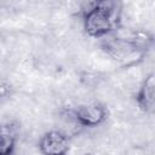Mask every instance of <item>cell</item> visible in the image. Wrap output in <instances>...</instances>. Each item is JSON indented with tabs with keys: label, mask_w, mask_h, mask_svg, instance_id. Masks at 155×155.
<instances>
[{
	"label": "cell",
	"mask_w": 155,
	"mask_h": 155,
	"mask_svg": "<svg viewBox=\"0 0 155 155\" xmlns=\"http://www.w3.org/2000/svg\"><path fill=\"white\" fill-rule=\"evenodd\" d=\"M101 47L113 61L126 68L139 64L147 54L130 38L119 36L116 34L103 38Z\"/></svg>",
	"instance_id": "7a4b0ae2"
},
{
	"label": "cell",
	"mask_w": 155,
	"mask_h": 155,
	"mask_svg": "<svg viewBox=\"0 0 155 155\" xmlns=\"http://www.w3.org/2000/svg\"><path fill=\"white\" fill-rule=\"evenodd\" d=\"M69 149L70 138L61 130L47 131L39 140V151L41 155H68Z\"/></svg>",
	"instance_id": "277c9868"
},
{
	"label": "cell",
	"mask_w": 155,
	"mask_h": 155,
	"mask_svg": "<svg viewBox=\"0 0 155 155\" xmlns=\"http://www.w3.org/2000/svg\"><path fill=\"white\" fill-rule=\"evenodd\" d=\"M117 4L113 1L90 2L82 12L85 33L93 39H103L116 30L120 17Z\"/></svg>",
	"instance_id": "6da1fadb"
},
{
	"label": "cell",
	"mask_w": 155,
	"mask_h": 155,
	"mask_svg": "<svg viewBox=\"0 0 155 155\" xmlns=\"http://www.w3.org/2000/svg\"><path fill=\"white\" fill-rule=\"evenodd\" d=\"M73 117L80 126L93 128L102 125L108 119V110L102 103L91 102L74 109Z\"/></svg>",
	"instance_id": "3957f363"
},
{
	"label": "cell",
	"mask_w": 155,
	"mask_h": 155,
	"mask_svg": "<svg viewBox=\"0 0 155 155\" xmlns=\"http://www.w3.org/2000/svg\"><path fill=\"white\" fill-rule=\"evenodd\" d=\"M136 102L142 111L153 114L155 109V74L151 71L142 82L137 94Z\"/></svg>",
	"instance_id": "5b68a950"
},
{
	"label": "cell",
	"mask_w": 155,
	"mask_h": 155,
	"mask_svg": "<svg viewBox=\"0 0 155 155\" xmlns=\"http://www.w3.org/2000/svg\"><path fill=\"white\" fill-rule=\"evenodd\" d=\"M15 92V88L12 86V84L7 80L0 79V102L8 99Z\"/></svg>",
	"instance_id": "ba28073f"
},
{
	"label": "cell",
	"mask_w": 155,
	"mask_h": 155,
	"mask_svg": "<svg viewBox=\"0 0 155 155\" xmlns=\"http://www.w3.org/2000/svg\"><path fill=\"white\" fill-rule=\"evenodd\" d=\"M17 139V131L12 124H0V155H13Z\"/></svg>",
	"instance_id": "8992f818"
},
{
	"label": "cell",
	"mask_w": 155,
	"mask_h": 155,
	"mask_svg": "<svg viewBox=\"0 0 155 155\" xmlns=\"http://www.w3.org/2000/svg\"><path fill=\"white\" fill-rule=\"evenodd\" d=\"M128 38L145 53L153 47V44H154V35L150 31L144 30V29H137L132 31L131 36Z\"/></svg>",
	"instance_id": "52a82bcc"
}]
</instances>
